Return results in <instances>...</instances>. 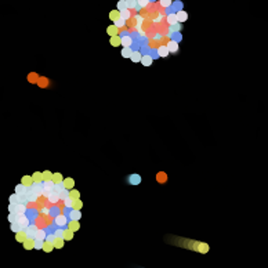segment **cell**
I'll use <instances>...</instances> for the list:
<instances>
[{
    "instance_id": "ac0fdd59",
    "label": "cell",
    "mask_w": 268,
    "mask_h": 268,
    "mask_svg": "<svg viewBox=\"0 0 268 268\" xmlns=\"http://www.w3.org/2000/svg\"><path fill=\"white\" fill-rule=\"evenodd\" d=\"M46 236H47V231L44 228H39V231L36 232V236H35V239L36 241H46Z\"/></svg>"
},
{
    "instance_id": "6da1fadb",
    "label": "cell",
    "mask_w": 268,
    "mask_h": 268,
    "mask_svg": "<svg viewBox=\"0 0 268 268\" xmlns=\"http://www.w3.org/2000/svg\"><path fill=\"white\" fill-rule=\"evenodd\" d=\"M68 217L65 216V214H59V216H57L56 219L53 220V222H54V225L57 227V228H65L66 225H68Z\"/></svg>"
},
{
    "instance_id": "6125c7cd",
    "label": "cell",
    "mask_w": 268,
    "mask_h": 268,
    "mask_svg": "<svg viewBox=\"0 0 268 268\" xmlns=\"http://www.w3.org/2000/svg\"><path fill=\"white\" fill-rule=\"evenodd\" d=\"M171 2H176V0H171Z\"/></svg>"
},
{
    "instance_id": "44dd1931",
    "label": "cell",
    "mask_w": 268,
    "mask_h": 268,
    "mask_svg": "<svg viewBox=\"0 0 268 268\" xmlns=\"http://www.w3.org/2000/svg\"><path fill=\"white\" fill-rule=\"evenodd\" d=\"M26 239H28V235H26L25 231H20V232H17V234H15V241H17V242L24 243Z\"/></svg>"
},
{
    "instance_id": "83f0119b",
    "label": "cell",
    "mask_w": 268,
    "mask_h": 268,
    "mask_svg": "<svg viewBox=\"0 0 268 268\" xmlns=\"http://www.w3.org/2000/svg\"><path fill=\"white\" fill-rule=\"evenodd\" d=\"M156 181L159 184H164L167 181V174L164 173V171H159V173L156 174Z\"/></svg>"
},
{
    "instance_id": "d6986e66",
    "label": "cell",
    "mask_w": 268,
    "mask_h": 268,
    "mask_svg": "<svg viewBox=\"0 0 268 268\" xmlns=\"http://www.w3.org/2000/svg\"><path fill=\"white\" fill-rule=\"evenodd\" d=\"M119 32H120V29H119V28H116L115 25H109L108 28H107V33H108L111 37H112V36H118Z\"/></svg>"
},
{
    "instance_id": "681fc988",
    "label": "cell",
    "mask_w": 268,
    "mask_h": 268,
    "mask_svg": "<svg viewBox=\"0 0 268 268\" xmlns=\"http://www.w3.org/2000/svg\"><path fill=\"white\" fill-rule=\"evenodd\" d=\"M113 25L116 26V28H119V29H120V28H123V26L126 25V21L122 20V18H119V20H116V21L113 22Z\"/></svg>"
},
{
    "instance_id": "f5cc1de1",
    "label": "cell",
    "mask_w": 268,
    "mask_h": 268,
    "mask_svg": "<svg viewBox=\"0 0 268 268\" xmlns=\"http://www.w3.org/2000/svg\"><path fill=\"white\" fill-rule=\"evenodd\" d=\"M151 0H137V4L140 8H144V7H147L148 4H149Z\"/></svg>"
},
{
    "instance_id": "11a10c76",
    "label": "cell",
    "mask_w": 268,
    "mask_h": 268,
    "mask_svg": "<svg viewBox=\"0 0 268 268\" xmlns=\"http://www.w3.org/2000/svg\"><path fill=\"white\" fill-rule=\"evenodd\" d=\"M64 229L65 228H56L54 229V234H56L57 238H64Z\"/></svg>"
},
{
    "instance_id": "9c48e42d",
    "label": "cell",
    "mask_w": 268,
    "mask_h": 268,
    "mask_svg": "<svg viewBox=\"0 0 268 268\" xmlns=\"http://www.w3.org/2000/svg\"><path fill=\"white\" fill-rule=\"evenodd\" d=\"M39 73L36 72H29L28 76H26V80L30 83V85H37V80H39Z\"/></svg>"
},
{
    "instance_id": "816d5d0a",
    "label": "cell",
    "mask_w": 268,
    "mask_h": 268,
    "mask_svg": "<svg viewBox=\"0 0 268 268\" xmlns=\"http://www.w3.org/2000/svg\"><path fill=\"white\" fill-rule=\"evenodd\" d=\"M159 2H160V6L164 7V8H169V7H171V4H173L171 0H159Z\"/></svg>"
},
{
    "instance_id": "e0dca14e",
    "label": "cell",
    "mask_w": 268,
    "mask_h": 268,
    "mask_svg": "<svg viewBox=\"0 0 268 268\" xmlns=\"http://www.w3.org/2000/svg\"><path fill=\"white\" fill-rule=\"evenodd\" d=\"M59 202V196H58V193H56L54 191L51 192V195L47 198V203H50V205H57V203Z\"/></svg>"
},
{
    "instance_id": "680465c9",
    "label": "cell",
    "mask_w": 268,
    "mask_h": 268,
    "mask_svg": "<svg viewBox=\"0 0 268 268\" xmlns=\"http://www.w3.org/2000/svg\"><path fill=\"white\" fill-rule=\"evenodd\" d=\"M17 217H18V216H17L15 213H10V214H8V219H7V220L10 221V224H13V222L17 221Z\"/></svg>"
},
{
    "instance_id": "7bdbcfd3",
    "label": "cell",
    "mask_w": 268,
    "mask_h": 268,
    "mask_svg": "<svg viewBox=\"0 0 268 268\" xmlns=\"http://www.w3.org/2000/svg\"><path fill=\"white\" fill-rule=\"evenodd\" d=\"M58 196H59V200H66V199H69V191L68 190H64L62 192H59L58 193Z\"/></svg>"
},
{
    "instance_id": "f1b7e54d",
    "label": "cell",
    "mask_w": 268,
    "mask_h": 268,
    "mask_svg": "<svg viewBox=\"0 0 268 268\" xmlns=\"http://www.w3.org/2000/svg\"><path fill=\"white\" fill-rule=\"evenodd\" d=\"M26 192H28V188H26L25 185H22V184H18V185L15 187L17 195H26Z\"/></svg>"
},
{
    "instance_id": "db71d44e",
    "label": "cell",
    "mask_w": 268,
    "mask_h": 268,
    "mask_svg": "<svg viewBox=\"0 0 268 268\" xmlns=\"http://www.w3.org/2000/svg\"><path fill=\"white\" fill-rule=\"evenodd\" d=\"M65 190V188H64V185H62V183L61 184H56V185H54V192L56 193H59V192H62V191Z\"/></svg>"
},
{
    "instance_id": "7c38bea8",
    "label": "cell",
    "mask_w": 268,
    "mask_h": 268,
    "mask_svg": "<svg viewBox=\"0 0 268 268\" xmlns=\"http://www.w3.org/2000/svg\"><path fill=\"white\" fill-rule=\"evenodd\" d=\"M122 46L123 47H131L133 46V37L130 35H124L122 36Z\"/></svg>"
},
{
    "instance_id": "b9f144b4",
    "label": "cell",
    "mask_w": 268,
    "mask_h": 268,
    "mask_svg": "<svg viewBox=\"0 0 268 268\" xmlns=\"http://www.w3.org/2000/svg\"><path fill=\"white\" fill-rule=\"evenodd\" d=\"M171 7H173L174 10H176V13H178V11L183 10V3H181L180 0H176V2L171 4Z\"/></svg>"
},
{
    "instance_id": "4fadbf2b",
    "label": "cell",
    "mask_w": 268,
    "mask_h": 268,
    "mask_svg": "<svg viewBox=\"0 0 268 268\" xmlns=\"http://www.w3.org/2000/svg\"><path fill=\"white\" fill-rule=\"evenodd\" d=\"M158 56L162 57V58H166L169 54H170V51H169V49H167V46H159L158 47Z\"/></svg>"
},
{
    "instance_id": "60d3db41",
    "label": "cell",
    "mask_w": 268,
    "mask_h": 268,
    "mask_svg": "<svg viewBox=\"0 0 268 268\" xmlns=\"http://www.w3.org/2000/svg\"><path fill=\"white\" fill-rule=\"evenodd\" d=\"M8 200H10V203H13V205H18V203H20V195L13 193V195H10Z\"/></svg>"
},
{
    "instance_id": "ba28073f",
    "label": "cell",
    "mask_w": 268,
    "mask_h": 268,
    "mask_svg": "<svg viewBox=\"0 0 268 268\" xmlns=\"http://www.w3.org/2000/svg\"><path fill=\"white\" fill-rule=\"evenodd\" d=\"M62 185H64V188L68 191L73 190V187H75V180H73L72 177H66V178H64V181H62Z\"/></svg>"
},
{
    "instance_id": "7402d4cb",
    "label": "cell",
    "mask_w": 268,
    "mask_h": 268,
    "mask_svg": "<svg viewBox=\"0 0 268 268\" xmlns=\"http://www.w3.org/2000/svg\"><path fill=\"white\" fill-rule=\"evenodd\" d=\"M26 212H28V206H26V205H22V203H18V205H17V210H15L17 216L26 214Z\"/></svg>"
},
{
    "instance_id": "30bf717a",
    "label": "cell",
    "mask_w": 268,
    "mask_h": 268,
    "mask_svg": "<svg viewBox=\"0 0 268 268\" xmlns=\"http://www.w3.org/2000/svg\"><path fill=\"white\" fill-rule=\"evenodd\" d=\"M62 210H64V207H58V206H57V205H53V206L50 207V216L56 219L57 216H59V214H62Z\"/></svg>"
},
{
    "instance_id": "5b68a950",
    "label": "cell",
    "mask_w": 268,
    "mask_h": 268,
    "mask_svg": "<svg viewBox=\"0 0 268 268\" xmlns=\"http://www.w3.org/2000/svg\"><path fill=\"white\" fill-rule=\"evenodd\" d=\"M39 231V227L35 224V222H32L28 228L25 229L26 232V235H28V239H35V236H36V232Z\"/></svg>"
},
{
    "instance_id": "91938a15",
    "label": "cell",
    "mask_w": 268,
    "mask_h": 268,
    "mask_svg": "<svg viewBox=\"0 0 268 268\" xmlns=\"http://www.w3.org/2000/svg\"><path fill=\"white\" fill-rule=\"evenodd\" d=\"M180 29H181V25H180V24H176V25H171V26H170V30H171L173 33H174V32L177 33Z\"/></svg>"
},
{
    "instance_id": "f546056e",
    "label": "cell",
    "mask_w": 268,
    "mask_h": 268,
    "mask_svg": "<svg viewBox=\"0 0 268 268\" xmlns=\"http://www.w3.org/2000/svg\"><path fill=\"white\" fill-rule=\"evenodd\" d=\"M51 181H53L54 184H61L62 181H64V176H62L61 173H53Z\"/></svg>"
},
{
    "instance_id": "cb8c5ba5",
    "label": "cell",
    "mask_w": 268,
    "mask_h": 268,
    "mask_svg": "<svg viewBox=\"0 0 268 268\" xmlns=\"http://www.w3.org/2000/svg\"><path fill=\"white\" fill-rule=\"evenodd\" d=\"M166 21H167V24L169 25H176V24H180L178 21H177V15H176V13H170L169 15L166 17Z\"/></svg>"
},
{
    "instance_id": "5bb4252c",
    "label": "cell",
    "mask_w": 268,
    "mask_h": 268,
    "mask_svg": "<svg viewBox=\"0 0 268 268\" xmlns=\"http://www.w3.org/2000/svg\"><path fill=\"white\" fill-rule=\"evenodd\" d=\"M37 86H39L40 88H47L50 86V80L46 76H40L39 80H37Z\"/></svg>"
},
{
    "instance_id": "8d00e7d4",
    "label": "cell",
    "mask_w": 268,
    "mask_h": 268,
    "mask_svg": "<svg viewBox=\"0 0 268 268\" xmlns=\"http://www.w3.org/2000/svg\"><path fill=\"white\" fill-rule=\"evenodd\" d=\"M53 250H54V245L50 243V242H47V241H44V243H43V252L51 253Z\"/></svg>"
},
{
    "instance_id": "4dcf8cb0",
    "label": "cell",
    "mask_w": 268,
    "mask_h": 268,
    "mask_svg": "<svg viewBox=\"0 0 268 268\" xmlns=\"http://www.w3.org/2000/svg\"><path fill=\"white\" fill-rule=\"evenodd\" d=\"M54 249H62L64 247V245H65V239L64 238H56V241H54Z\"/></svg>"
},
{
    "instance_id": "8992f818",
    "label": "cell",
    "mask_w": 268,
    "mask_h": 268,
    "mask_svg": "<svg viewBox=\"0 0 268 268\" xmlns=\"http://www.w3.org/2000/svg\"><path fill=\"white\" fill-rule=\"evenodd\" d=\"M127 183L130 184V185H140L141 184V176L140 174H130V176L127 177Z\"/></svg>"
},
{
    "instance_id": "52a82bcc",
    "label": "cell",
    "mask_w": 268,
    "mask_h": 268,
    "mask_svg": "<svg viewBox=\"0 0 268 268\" xmlns=\"http://www.w3.org/2000/svg\"><path fill=\"white\" fill-rule=\"evenodd\" d=\"M30 191H32L35 195L39 198V196H43V184H36L33 183V185L30 187Z\"/></svg>"
},
{
    "instance_id": "f35d334b",
    "label": "cell",
    "mask_w": 268,
    "mask_h": 268,
    "mask_svg": "<svg viewBox=\"0 0 268 268\" xmlns=\"http://www.w3.org/2000/svg\"><path fill=\"white\" fill-rule=\"evenodd\" d=\"M126 4H127L129 10H134V8H140L137 4V0H126Z\"/></svg>"
},
{
    "instance_id": "c3c4849f",
    "label": "cell",
    "mask_w": 268,
    "mask_h": 268,
    "mask_svg": "<svg viewBox=\"0 0 268 268\" xmlns=\"http://www.w3.org/2000/svg\"><path fill=\"white\" fill-rule=\"evenodd\" d=\"M11 231H13V232H15V234H17V232L22 231V228H21V225H20V224H18V222L15 221V222H13V224H11Z\"/></svg>"
},
{
    "instance_id": "277c9868",
    "label": "cell",
    "mask_w": 268,
    "mask_h": 268,
    "mask_svg": "<svg viewBox=\"0 0 268 268\" xmlns=\"http://www.w3.org/2000/svg\"><path fill=\"white\" fill-rule=\"evenodd\" d=\"M193 250H196L198 253H202V254H205V253H207L210 250L209 245L205 242H195V245H193Z\"/></svg>"
},
{
    "instance_id": "7dc6e473",
    "label": "cell",
    "mask_w": 268,
    "mask_h": 268,
    "mask_svg": "<svg viewBox=\"0 0 268 268\" xmlns=\"http://www.w3.org/2000/svg\"><path fill=\"white\" fill-rule=\"evenodd\" d=\"M56 234H54V232H49V234H47V236H46V241L47 242H50V243H54V241H56Z\"/></svg>"
},
{
    "instance_id": "d590c367",
    "label": "cell",
    "mask_w": 268,
    "mask_h": 268,
    "mask_svg": "<svg viewBox=\"0 0 268 268\" xmlns=\"http://www.w3.org/2000/svg\"><path fill=\"white\" fill-rule=\"evenodd\" d=\"M73 234H75V232H72L69 228L64 229V239H65V242H66V241H72V239H73Z\"/></svg>"
},
{
    "instance_id": "ab89813d",
    "label": "cell",
    "mask_w": 268,
    "mask_h": 268,
    "mask_svg": "<svg viewBox=\"0 0 268 268\" xmlns=\"http://www.w3.org/2000/svg\"><path fill=\"white\" fill-rule=\"evenodd\" d=\"M130 17H131V11L129 10V8H126V10H123V11H120V18H122V20L127 21V20H130Z\"/></svg>"
},
{
    "instance_id": "d4e9b609",
    "label": "cell",
    "mask_w": 268,
    "mask_h": 268,
    "mask_svg": "<svg viewBox=\"0 0 268 268\" xmlns=\"http://www.w3.org/2000/svg\"><path fill=\"white\" fill-rule=\"evenodd\" d=\"M109 43H111V46L112 47H119V46H122V37L119 36H112L111 39H109Z\"/></svg>"
},
{
    "instance_id": "6f0895ef",
    "label": "cell",
    "mask_w": 268,
    "mask_h": 268,
    "mask_svg": "<svg viewBox=\"0 0 268 268\" xmlns=\"http://www.w3.org/2000/svg\"><path fill=\"white\" fill-rule=\"evenodd\" d=\"M72 203H73V200H72V199H66V200H64V207H65V209H72Z\"/></svg>"
},
{
    "instance_id": "4316f807",
    "label": "cell",
    "mask_w": 268,
    "mask_h": 268,
    "mask_svg": "<svg viewBox=\"0 0 268 268\" xmlns=\"http://www.w3.org/2000/svg\"><path fill=\"white\" fill-rule=\"evenodd\" d=\"M22 245L25 250H32V249H35V239H26Z\"/></svg>"
},
{
    "instance_id": "e575fe53",
    "label": "cell",
    "mask_w": 268,
    "mask_h": 268,
    "mask_svg": "<svg viewBox=\"0 0 268 268\" xmlns=\"http://www.w3.org/2000/svg\"><path fill=\"white\" fill-rule=\"evenodd\" d=\"M141 58H142V54L140 51H133V54L130 57V59L133 62H141Z\"/></svg>"
},
{
    "instance_id": "9a60e30c",
    "label": "cell",
    "mask_w": 268,
    "mask_h": 268,
    "mask_svg": "<svg viewBox=\"0 0 268 268\" xmlns=\"http://www.w3.org/2000/svg\"><path fill=\"white\" fill-rule=\"evenodd\" d=\"M66 228H69L72 232H76L80 229V222L79 221H72V220H69L68 221V225H66Z\"/></svg>"
},
{
    "instance_id": "3957f363",
    "label": "cell",
    "mask_w": 268,
    "mask_h": 268,
    "mask_svg": "<svg viewBox=\"0 0 268 268\" xmlns=\"http://www.w3.org/2000/svg\"><path fill=\"white\" fill-rule=\"evenodd\" d=\"M68 217V220H72V221H79L82 219V212L80 210H75V209H68V214H65Z\"/></svg>"
},
{
    "instance_id": "7a4b0ae2",
    "label": "cell",
    "mask_w": 268,
    "mask_h": 268,
    "mask_svg": "<svg viewBox=\"0 0 268 268\" xmlns=\"http://www.w3.org/2000/svg\"><path fill=\"white\" fill-rule=\"evenodd\" d=\"M17 222L21 225V228H22V231H25L28 227L32 224L30 222V220H29V217L26 216V214H21V216H18L17 217Z\"/></svg>"
},
{
    "instance_id": "ee69618b",
    "label": "cell",
    "mask_w": 268,
    "mask_h": 268,
    "mask_svg": "<svg viewBox=\"0 0 268 268\" xmlns=\"http://www.w3.org/2000/svg\"><path fill=\"white\" fill-rule=\"evenodd\" d=\"M83 207V202L80 199H76V200H73V203H72V209H75V210H80Z\"/></svg>"
},
{
    "instance_id": "f907efd6",
    "label": "cell",
    "mask_w": 268,
    "mask_h": 268,
    "mask_svg": "<svg viewBox=\"0 0 268 268\" xmlns=\"http://www.w3.org/2000/svg\"><path fill=\"white\" fill-rule=\"evenodd\" d=\"M39 212H40V216H50V207L49 206H43Z\"/></svg>"
},
{
    "instance_id": "8fae6325",
    "label": "cell",
    "mask_w": 268,
    "mask_h": 268,
    "mask_svg": "<svg viewBox=\"0 0 268 268\" xmlns=\"http://www.w3.org/2000/svg\"><path fill=\"white\" fill-rule=\"evenodd\" d=\"M152 62H154V58H152L151 54H144L142 58H141V64H142L144 66H151L152 65Z\"/></svg>"
},
{
    "instance_id": "603a6c76",
    "label": "cell",
    "mask_w": 268,
    "mask_h": 268,
    "mask_svg": "<svg viewBox=\"0 0 268 268\" xmlns=\"http://www.w3.org/2000/svg\"><path fill=\"white\" fill-rule=\"evenodd\" d=\"M32 178H33V183H36V184L44 183V181H43V173L42 171H35V173L32 174Z\"/></svg>"
},
{
    "instance_id": "9f6ffc18",
    "label": "cell",
    "mask_w": 268,
    "mask_h": 268,
    "mask_svg": "<svg viewBox=\"0 0 268 268\" xmlns=\"http://www.w3.org/2000/svg\"><path fill=\"white\" fill-rule=\"evenodd\" d=\"M43 241H36V239H35V249H36V250H43Z\"/></svg>"
},
{
    "instance_id": "f6af8a7d",
    "label": "cell",
    "mask_w": 268,
    "mask_h": 268,
    "mask_svg": "<svg viewBox=\"0 0 268 268\" xmlns=\"http://www.w3.org/2000/svg\"><path fill=\"white\" fill-rule=\"evenodd\" d=\"M53 178V173L50 170H44L43 171V181H50Z\"/></svg>"
},
{
    "instance_id": "ffe728a7",
    "label": "cell",
    "mask_w": 268,
    "mask_h": 268,
    "mask_svg": "<svg viewBox=\"0 0 268 268\" xmlns=\"http://www.w3.org/2000/svg\"><path fill=\"white\" fill-rule=\"evenodd\" d=\"M166 46H167V49H169V51L173 53V54H176V53L178 51V43L174 42V40H170Z\"/></svg>"
},
{
    "instance_id": "836d02e7",
    "label": "cell",
    "mask_w": 268,
    "mask_h": 268,
    "mask_svg": "<svg viewBox=\"0 0 268 268\" xmlns=\"http://www.w3.org/2000/svg\"><path fill=\"white\" fill-rule=\"evenodd\" d=\"M69 199H72V200H76V199H80V192H79L78 190H71L69 191Z\"/></svg>"
},
{
    "instance_id": "74e56055",
    "label": "cell",
    "mask_w": 268,
    "mask_h": 268,
    "mask_svg": "<svg viewBox=\"0 0 268 268\" xmlns=\"http://www.w3.org/2000/svg\"><path fill=\"white\" fill-rule=\"evenodd\" d=\"M120 18V11L119 10H112L111 13H109V20L111 21H116V20H119Z\"/></svg>"
},
{
    "instance_id": "484cf974",
    "label": "cell",
    "mask_w": 268,
    "mask_h": 268,
    "mask_svg": "<svg viewBox=\"0 0 268 268\" xmlns=\"http://www.w3.org/2000/svg\"><path fill=\"white\" fill-rule=\"evenodd\" d=\"M176 15H177V21H178V22H185V21L188 20V14H187V11H184V10L176 13Z\"/></svg>"
},
{
    "instance_id": "2e32d148",
    "label": "cell",
    "mask_w": 268,
    "mask_h": 268,
    "mask_svg": "<svg viewBox=\"0 0 268 268\" xmlns=\"http://www.w3.org/2000/svg\"><path fill=\"white\" fill-rule=\"evenodd\" d=\"M21 184H22V185H25L26 188H30V187L33 185V178H32V176H24L22 178H21Z\"/></svg>"
},
{
    "instance_id": "1f68e13d",
    "label": "cell",
    "mask_w": 268,
    "mask_h": 268,
    "mask_svg": "<svg viewBox=\"0 0 268 268\" xmlns=\"http://www.w3.org/2000/svg\"><path fill=\"white\" fill-rule=\"evenodd\" d=\"M54 185H56V184L53 183L51 180H50V181H44V183H43V190H44V191H49V192H53V190H54Z\"/></svg>"
},
{
    "instance_id": "94428289",
    "label": "cell",
    "mask_w": 268,
    "mask_h": 268,
    "mask_svg": "<svg viewBox=\"0 0 268 268\" xmlns=\"http://www.w3.org/2000/svg\"><path fill=\"white\" fill-rule=\"evenodd\" d=\"M15 210H17V205L10 203V205H8V212H10V213H15Z\"/></svg>"
},
{
    "instance_id": "bcb514c9",
    "label": "cell",
    "mask_w": 268,
    "mask_h": 268,
    "mask_svg": "<svg viewBox=\"0 0 268 268\" xmlns=\"http://www.w3.org/2000/svg\"><path fill=\"white\" fill-rule=\"evenodd\" d=\"M127 8V4H126V0H119L118 2V10L119 11H123Z\"/></svg>"
},
{
    "instance_id": "d6a6232c",
    "label": "cell",
    "mask_w": 268,
    "mask_h": 268,
    "mask_svg": "<svg viewBox=\"0 0 268 268\" xmlns=\"http://www.w3.org/2000/svg\"><path fill=\"white\" fill-rule=\"evenodd\" d=\"M131 54H133V49L131 47H123V50H122V57L123 58H130Z\"/></svg>"
}]
</instances>
